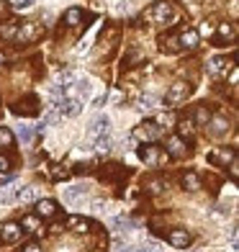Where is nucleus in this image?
Listing matches in <instances>:
<instances>
[{
  "mask_svg": "<svg viewBox=\"0 0 239 252\" xmlns=\"http://www.w3.org/2000/svg\"><path fill=\"white\" fill-rule=\"evenodd\" d=\"M54 214H57V203L52 198H44V201L36 203V216L39 219H52Z\"/></svg>",
  "mask_w": 239,
  "mask_h": 252,
  "instance_id": "obj_9",
  "label": "nucleus"
},
{
  "mask_svg": "<svg viewBox=\"0 0 239 252\" xmlns=\"http://www.w3.org/2000/svg\"><path fill=\"white\" fill-rule=\"evenodd\" d=\"M167 242L173 245V247H180V250H185L190 245V234L185 232V229H173V232L167 234Z\"/></svg>",
  "mask_w": 239,
  "mask_h": 252,
  "instance_id": "obj_8",
  "label": "nucleus"
},
{
  "mask_svg": "<svg viewBox=\"0 0 239 252\" xmlns=\"http://www.w3.org/2000/svg\"><path fill=\"white\" fill-rule=\"evenodd\" d=\"M13 144H16V136H13V131L5 129V126H0V147H3V150H10Z\"/></svg>",
  "mask_w": 239,
  "mask_h": 252,
  "instance_id": "obj_19",
  "label": "nucleus"
},
{
  "mask_svg": "<svg viewBox=\"0 0 239 252\" xmlns=\"http://www.w3.org/2000/svg\"><path fill=\"white\" fill-rule=\"evenodd\" d=\"M41 36V26L36 24V21H26V24H21L18 31H16V39L21 44H29V41H36Z\"/></svg>",
  "mask_w": 239,
  "mask_h": 252,
  "instance_id": "obj_1",
  "label": "nucleus"
},
{
  "mask_svg": "<svg viewBox=\"0 0 239 252\" xmlns=\"http://www.w3.org/2000/svg\"><path fill=\"white\" fill-rule=\"evenodd\" d=\"M108 129H111V119L106 116V113H98V116L88 124V136L90 139H98V136L108 134Z\"/></svg>",
  "mask_w": 239,
  "mask_h": 252,
  "instance_id": "obj_3",
  "label": "nucleus"
},
{
  "mask_svg": "<svg viewBox=\"0 0 239 252\" xmlns=\"http://www.w3.org/2000/svg\"><path fill=\"white\" fill-rule=\"evenodd\" d=\"M180 47H185V49L198 47V31L188 29V31H183V33H180Z\"/></svg>",
  "mask_w": 239,
  "mask_h": 252,
  "instance_id": "obj_17",
  "label": "nucleus"
},
{
  "mask_svg": "<svg viewBox=\"0 0 239 252\" xmlns=\"http://www.w3.org/2000/svg\"><path fill=\"white\" fill-rule=\"evenodd\" d=\"M113 226H116L119 232H126V229L131 226V221L129 219H116V221H113Z\"/></svg>",
  "mask_w": 239,
  "mask_h": 252,
  "instance_id": "obj_34",
  "label": "nucleus"
},
{
  "mask_svg": "<svg viewBox=\"0 0 239 252\" xmlns=\"http://www.w3.org/2000/svg\"><path fill=\"white\" fill-rule=\"evenodd\" d=\"M13 8H16V10H29V8H33V0H18Z\"/></svg>",
  "mask_w": 239,
  "mask_h": 252,
  "instance_id": "obj_35",
  "label": "nucleus"
},
{
  "mask_svg": "<svg viewBox=\"0 0 239 252\" xmlns=\"http://www.w3.org/2000/svg\"><path fill=\"white\" fill-rule=\"evenodd\" d=\"M16 113H21V116H33L39 108H36V98H26L24 103H18V106L13 108Z\"/></svg>",
  "mask_w": 239,
  "mask_h": 252,
  "instance_id": "obj_16",
  "label": "nucleus"
},
{
  "mask_svg": "<svg viewBox=\"0 0 239 252\" xmlns=\"http://www.w3.org/2000/svg\"><path fill=\"white\" fill-rule=\"evenodd\" d=\"M80 21H83V10L80 8H70L64 13V24L67 26H80Z\"/></svg>",
  "mask_w": 239,
  "mask_h": 252,
  "instance_id": "obj_21",
  "label": "nucleus"
},
{
  "mask_svg": "<svg viewBox=\"0 0 239 252\" xmlns=\"http://www.w3.org/2000/svg\"><path fill=\"white\" fill-rule=\"evenodd\" d=\"M21 229H29V232H39L41 224L36 216H24V221H21Z\"/></svg>",
  "mask_w": 239,
  "mask_h": 252,
  "instance_id": "obj_28",
  "label": "nucleus"
},
{
  "mask_svg": "<svg viewBox=\"0 0 239 252\" xmlns=\"http://www.w3.org/2000/svg\"><path fill=\"white\" fill-rule=\"evenodd\" d=\"M0 116H3V113H0Z\"/></svg>",
  "mask_w": 239,
  "mask_h": 252,
  "instance_id": "obj_42",
  "label": "nucleus"
},
{
  "mask_svg": "<svg viewBox=\"0 0 239 252\" xmlns=\"http://www.w3.org/2000/svg\"><path fill=\"white\" fill-rule=\"evenodd\" d=\"M5 173H10V159L0 155V175H5Z\"/></svg>",
  "mask_w": 239,
  "mask_h": 252,
  "instance_id": "obj_33",
  "label": "nucleus"
},
{
  "mask_svg": "<svg viewBox=\"0 0 239 252\" xmlns=\"http://www.w3.org/2000/svg\"><path fill=\"white\" fill-rule=\"evenodd\" d=\"M173 18H175V10H173V5H170L167 0H162V3H157L152 8V21L154 24H170Z\"/></svg>",
  "mask_w": 239,
  "mask_h": 252,
  "instance_id": "obj_4",
  "label": "nucleus"
},
{
  "mask_svg": "<svg viewBox=\"0 0 239 252\" xmlns=\"http://www.w3.org/2000/svg\"><path fill=\"white\" fill-rule=\"evenodd\" d=\"M159 106H162V100H159L157 95L147 93V95L139 98V108H142V111H154V108H159Z\"/></svg>",
  "mask_w": 239,
  "mask_h": 252,
  "instance_id": "obj_18",
  "label": "nucleus"
},
{
  "mask_svg": "<svg viewBox=\"0 0 239 252\" xmlns=\"http://www.w3.org/2000/svg\"><path fill=\"white\" fill-rule=\"evenodd\" d=\"M193 119H196L198 126H206V124L211 121V113H209V108H203V106H201V108L196 111V116H193Z\"/></svg>",
  "mask_w": 239,
  "mask_h": 252,
  "instance_id": "obj_31",
  "label": "nucleus"
},
{
  "mask_svg": "<svg viewBox=\"0 0 239 252\" xmlns=\"http://www.w3.org/2000/svg\"><path fill=\"white\" fill-rule=\"evenodd\" d=\"M159 134H162V129H159V124H154V121H147V124H142L139 129H136V136L144 139V142H149V144L159 139Z\"/></svg>",
  "mask_w": 239,
  "mask_h": 252,
  "instance_id": "obj_6",
  "label": "nucleus"
},
{
  "mask_svg": "<svg viewBox=\"0 0 239 252\" xmlns=\"http://www.w3.org/2000/svg\"><path fill=\"white\" fill-rule=\"evenodd\" d=\"M95 152H100V155L111 152V136L108 134H103V136H98V139H95Z\"/></svg>",
  "mask_w": 239,
  "mask_h": 252,
  "instance_id": "obj_27",
  "label": "nucleus"
},
{
  "mask_svg": "<svg viewBox=\"0 0 239 252\" xmlns=\"http://www.w3.org/2000/svg\"><path fill=\"white\" fill-rule=\"evenodd\" d=\"M193 126H196V124H193L190 119H185V121H180L178 124V131H180V136H183V139H193Z\"/></svg>",
  "mask_w": 239,
  "mask_h": 252,
  "instance_id": "obj_24",
  "label": "nucleus"
},
{
  "mask_svg": "<svg viewBox=\"0 0 239 252\" xmlns=\"http://www.w3.org/2000/svg\"><path fill=\"white\" fill-rule=\"evenodd\" d=\"M16 31H18L16 24H3V26H0V36H3V39H16Z\"/></svg>",
  "mask_w": 239,
  "mask_h": 252,
  "instance_id": "obj_32",
  "label": "nucleus"
},
{
  "mask_svg": "<svg viewBox=\"0 0 239 252\" xmlns=\"http://www.w3.org/2000/svg\"><path fill=\"white\" fill-rule=\"evenodd\" d=\"M234 36H237L234 24H221L219 26V39H234Z\"/></svg>",
  "mask_w": 239,
  "mask_h": 252,
  "instance_id": "obj_30",
  "label": "nucleus"
},
{
  "mask_svg": "<svg viewBox=\"0 0 239 252\" xmlns=\"http://www.w3.org/2000/svg\"><path fill=\"white\" fill-rule=\"evenodd\" d=\"M21 234H24L21 224L8 221L3 229H0V242H3V245H13V242H18V239H21Z\"/></svg>",
  "mask_w": 239,
  "mask_h": 252,
  "instance_id": "obj_5",
  "label": "nucleus"
},
{
  "mask_svg": "<svg viewBox=\"0 0 239 252\" xmlns=\"http://www.w3.org/2000/svg\"><path fill=\"white\" fill-rule=\"evenodd\" d=\"M226 70V60H224V57H211V60H209V72L211 75H221Z\"/></svg>",
  "mask_w": 239,
  "mask_h": 252,
  "instance_id": "obj_20",
  "label": "nucleus"
},
{
  "mask_svg": "<svg viewBox=\"0 0 239 252\" xmlns=\"http://www.w3.org/2000/svg\"><path fill=\"white\" fill-rule=\"evenodd\" d=\"M190 93V88L185 83H175L173 88H170V93H167V100H173V103H180L185 95Z\"/></svg>",
  "mask_w": 239,
  "mask_h": 252,
  "instance_id": "obj_11",
  "label": "nucleus"
},
{
  "mask_svg": "<svg viewBox=\"0 0 239 252\" xmlns=\"http://www.w3.org/2000/svg\"><path fill=\"white\" fill-rule=\"evenodd\" d=\"M211 124V134H224V131H229V121L226 119H213V121H209Z\"/></svg>",
  "mask_w": 239,
  "mask_h": 252,
  "instance_id": "obj_25",
  "label": "nucleus"
},
{
  "mask_svg": "<svg viewBox=\"0 0 239 252\" xmlns=\"http://www.w3.org/2000/svg\"><path fill=\"white\" fill-rule=\"evenodd\" d=\"M183 188L185 190H198L201 188V178L196 173H185L183 175Z\"/></svg>",
  "mask_w": 239,
  "mask_h": 252,
  "instance_id": "obj_22",
  "label": "nucleus"
},
{
  "mask_svg": "<svg viewBox=\"0 0 239 252\" xmlns=\"http://www.w3.org/2000/svg\"><path fill=\"white\" fill-rule=\"evenodd\" d=\"M16 201V188H0V203L8 206Z\"/></svg>",
  "mask_w": 239,
  "mask_h": 252,
  "instance_id": "obj_29",
  "label": "nucleus"
},
{
  "mask_svg": "<svg viewBox=\"0 0 239 252\" xmlns=\"http://www.w3.org/2000/svg\"><path fill=\"white\" fill-rule=\"evenodd\" d=\"M67 175H70V170H54V178H67Z\"/></svg>",
  "mask_w": 239,
  "mask_h": 252,
  "instance_id": "obj_40",
  "label": "nucleus"
},
{
  "mask_svg": "<svg viewBox=\"0 0 239 252\" xmlns=\"http://www.w3.org/2000/svg\"><path fill=\"white\" fill-rule=\"evenodd\" d=\"M129 3H131V0H119V3H116V10H119V13H126V10H129Z\"/></svg>",
  "mask_w": 239,
  "mask_h": 252,
  "instance_id": "obj_36",
  "label": "nucleus"
},
{
  "mask_svg": "<svg viewBox=\"0 0 239 252\" xmlns=\"http://www.w3.org/2000/svg\"><path fill=\"white\" fill-rule=\"evenodd\" d=\"M21 144H31L33 142V126L31 124H21Z\"/></svg>",
  "mask_w": 239,
  "mask_h": 252,
  "instance_id": "obj_26",
  "label": "nucleus"
},
{
  "mask_svg": "<svg viewBox=\"0 0 239 252\" xmlns=\"http://www.w3.org/2000/svg\"><path fill=\"white\" fill-rule=\"evenodd\" d=\"M24 252H41V247H39L36 242H29V245L24 247Z\"/></svg>",
  "mask_w": 239,
  "mask_h": 252,
  "instance_id": "obj_38",
  "label": "nucleus"
},
{
  "mask_svg": "<svg viewBox=\"0 0 239 252\" xmlns=\"http://www.w3.org/2000/svg\"><path fill=\"white\" fill-rule=\"evenodd\" d=\"M36 198H39V188L36 186H29L24 190H16V201H21V203H31V201H36Z\"/></svg>",
  "mask_w": 239,
  "mask_h": 252,
  "instance_id": "obj_15",
  "label": "nucleus"
},
{
  "mask_svg": "<svg viewBox=\"0 0 239 252\" xmlns=\"http://www.w3.org/2000/svg\"><path fill=\"white\" fill-rule=\"evenodd\" d=\"M54 108L62 113V116H77L80 111H83V100H77L75 95H64L54 103Z\"/></svg>",
  "mask_w": 239,
  "mask_h": 252,
  "instance_id": "obj_2",
  "label": "nucleus"
},
{
  "mask_svg": "<svg viewBox=\"0 0 239 252\" xmlns=\"http://www.w3.org/2000/svg\"><path fill=\"white\" fill-rule=\"evenodd\" d=\"M136 252H152V250H136Z\"/></svg>",
  "mask_w": 239,
  "mask_h": 252,
  "instance_id": "obj_41",
  "label": "nucleus"
},
{
  "mask_svg": "<svg viewBox=\"0 0 239 252\" xmlns=\"http://www.w3.org/2000/svg\"><path fill=\"white\" fill-rule=\"evenodd\" d=\"M139 157L144 159L147 165H157L162 155H159V150H157L154 144H147V147H142V150H139Z\"/></svg>",
  "mask_w": 239,
  "mask_h": 252,
  "instance_id": "obj_10",
  "label": "nucleus"
},
{
  "mask_svg": "<svg viewBox=\"0 0 239 252\" xmlns=\"http://www.w3.org/2000/svg\"><path fill=\"white\" fill-rule=\"evenodd\" d=\"M232 159H234L232 150H213L209 155V162H213V165H226V162H232Z\"/></svg>",
  "mask_w": 239,
  "mask_h": 252,
  "instance_id": "obj_12",
  "label": "nucleus"
},
{
  "mask_svg": "<svg viewBox=\"0 0 239 252\" xmlns=\"http://www.w3.org/2000/svg\"><path fill=\"white\" fill-rule=\"evenodd\" d=\"M72 85H75V98L83 100V103L90 98V93H93V83H90L88 77H77Z\"/></svg>",
  "mask_w": 239,
  "mask_h": 252,
  "instance_id": "obj_7",
  "label": "nucleus"
},
{
  "mask_svg": "<svg viewBox=\"0 0 239 252\" xmlns=\"http://www.w3.org/2000/svg\"><path fill=\"white\" fill-rule=\"evenodd\" d=\"M149 190H152V193H159V190H162V183H159V180H152V183H149Z\"/></svg>",
  "mask_w": 239,
  "mask_h": 252,
  "instance_id": "obj_39",
  "label": "nucleus"
},
{
  "mask_svg": "<svg viewBox=\"0 0 239 252\" xmlns=\"http://www.w3.org/2000/svg\"><path fill=\"white\" fill-rule=\"evenodd\" d=\"M229 173H232L234 180L239 178V165H237V159H232V162H229Z\"/></svg>",
  "mask_w": 239,
  "mask_h": 252,
  "instance_id": "obj_37",
  "label": "nucleus"
},
{
  "mask_svg": "<svg viewBox=\"0 0 239 252\" xmlns=\"http://www.w3.org/2000/svg\"><path fill=\"white\" fill-rule=\"evenodd\" d=\"M67 224H70L75 232H88V229H90V221L83 219V216H70V219H67Z\"/></svg>",
  "mask_w": 239,
  "mask_h": 252,
  "instance_id": "obj_23",
  "label": "nucleus"
},
{
  "mask_svg": "<svg viewBox=\"0 0 239 252\" xmlns=\"http://www.w3.org/2000/svg\"><path fill=\"white\" fill-rule=\"evenodd\" d=\"M88 190H90L88 186H72V188L64 190V201H67V203H77L83 196H88Z\"/></svg>",
  "mask_w": 239,
  "mask_h": 252,
  "instance_id": "obj_13",
  "label": "nucleus"
},
{
  "mask_svg": "<svg viewBox=\"0 0 239 252\" xmlns=\"http://www.w3.org/2000/svg\"><path fill=\"white\" fill-rule=\"evenodd\" d=\"M167 152L173 155V157H185V142L183 139H178V136H170L167 139Z\"/></svg>",
  "mask_w": 239,
  "mask_h": 252,
  "instance_id": "obj_14",
  "label": "nucleus"
}]
</instances>
